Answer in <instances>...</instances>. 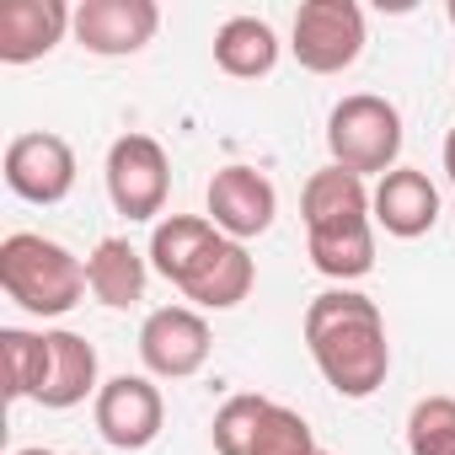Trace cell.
<instances>
[{
	"instance_id": "8fae6325",
	"label": "cell",
	"mask_w": 455,
	"mask_h": 455,
	"mask_svg": "<svg viewBox=\"0 0 455 455\" xmlns=\"http://www.w3.org/2000/svg\"><path fill=\"white\" fill-rule=\"evenodd\" d=\"M370 220L396 242H418V236L434 231V220H439V188L428 182V172L396 166V172H386L370 188Z\"/></svg>"
},
{
	"instance_id": "9a60e30c",
	"label": "cell",
	"mask_w": 455,
	"mask_h": 455,
	"mask_svg": "<svg viewBox=\"0 0 455 455\" xmlns=\"http://www.w3.org/2000/svg\"><path fill=\"white\" fill-rule=\"evenodd\" d=\"M150 258H140L129 247V236H102L86 258V290L108 306V311H129L145 300V284H150Z\"/></svg>"
},
{
	"instance_id": "7c38bea8",
	"label": "cell",
	"mask_w": 455,
	"mask_h": 455,
	"mask_svg": "<svg viewBox=\"0 0 455 455\" xmlns=\"http://www.w3.org/2000/svg\"><path fill=\"white\" fill-rule=\"evenodd\" d=\"M225 242H231V236H220L209 214H161L156 231H150V268L166 284L188 290Z\"/></svg>"
},
{
	"instance_id": "30bf717a",
	"label": "cell",
	"mask_w": 455,
	"mask_h": 455,
	"mask_svg": "<svg viewBox=\"0 0 455 455\" xmlns=\"http://www.w3.org/2000/svg\"><path fill=\"white\" fill-rule=\"evenodd\" d=\"M161 28L156 0H81L76 6V44L97 60H124L140 54Z\"/></svg>"
},
{
	"instance_id": "4316f807",
	"label": "cell",
	"mask_w": 455,
	"mask_h": 455,
	"mask_svg": "<svg viewBox=\"0 0 455 455\" xmlns=\"http://www.w3.org/2000/svg\"><path fill=\"white\" fill-rule=\"evenodd\" d=\"M316 455H332V450H316Z\"/></svg>"
},
{
	"instance_id": "ffe728a7",
	"label": "cell",
	"mask_w": 455,
	"mask_h": 455,
	"mask_svg": "<svg viewBox=\"0 0 455 455\" xmlns=\"http://www.w3.org/2000/svg\"><path fill=\"white\" fill-rule=\"evenodd\" d=\"M306 247H311V268L348 290L354 279H364L375 268V225H354V231H332V236H306Z\"/></svg>"
},
{
	"instance_id": "cb8c5ba5",
	"label": "cell",
	"mask_w": 455,
	"mask_h": 455,
	"mask_svg": "<svg viewBox=\"0 0 455 455\" xmlns=\"http://www.w3.org/2000/svg\"><path fill=\"white\" fill-rule=\"evenodd\" d=\"M444 177H450V188H455V124H450V134H444Z\"/></svg>"
},
{
	"instance_id": "44dd1931",
	"label": "cell",
	"mask_w": 455,
	"mask_h": 455,
	"mask_svg": "<svg viewBox=\"0 0 455 455\" xmlns=\"http://www.w3.org/2000/svg\"><path fill=\"white\" fill-rule=\"evenodd\" d=\"M263 412H268V396H258V391H236V396H225V402H220V412H214V423H209L214 455H252V450H258Z\"/></svg>"
},
{
	"instance_id": "ac0fdd59",
	"label": "cell",
	"mask_w": 455,
	"mask_h": 455,
	"mask_svg": "<svg viewBox=\"0 0 455 455\" xmlns=\"http://www.w3.org/2000/svg\"><path fill=\"white\" fill-rule=\"evenodd\" d=\"M252 284H258V263H252V252H247L242 242H225L182 295L193 300V311H236V306L252 295Z\"/></svg>"
},
{
	"instance_id": "603a6c76",
	"label": "cell",
	"mask_w": 455,
	"mask_h": 455,
	"mask_svg": "<svg viewBox=\"0 0 455 455\" xmlns=\"http://www.w3.org/2000/svg\"><path fill=\"white\" fill-rule=\"evenodd\" d=\"M316 450H322V444H316L311 423H306L295 407L268 402L263 428H258V450H252V455H316Z\"/></svg>"
},
{
	"instance_id": "5b68a950",
	"label": "cell",
	"mask_w": 455,
	"mask_h": 455,
	"mask_svg": "<svg viewBox=\"0 0 455 455\" xmlns=\"http://www.w3.org/2000/svg\"><path fill=\"white\" fill-rule=\"evenodd\" d=\"M290 54L311 76H343L364 54V12L354 0H306L295 12Z\"/></svg>"
},
{
	"instance_id": "6da1fadb",
	"label": "cell",
	"mask_w": 455,
	"mask_h": 455,
	"mask_svg": "<svg viewBox=\"0 0 455 455\" xmlns=\"http://www.w3.org/2000/svg\"><path fill=\"white\" fill-rule=\"evenodd\" d=\"M306 348H311L322 380L348 402L375 396L391 375L386 316L359 290H322L306 306Z\"/></svg>"
},
{
	"instance_id": "9c48e42d",
	"label": "cell",
	"mask_w": 455,
	"mask_h": 455,
	"mask_svg": "<svg viewBox=\"0 0 455 455\" xmlns=\"http://www.w3.org/2000/svg\"><path fill=\"white\" fill-rule=\"evenodd\" d=\"M204 204H209L214 231L231 236V242H242V247L252 236H263L268 225H274V214H279V193H274V182L258 166H220L209 177Z\"/></svg>"
},
{
	"instance_id": "5bb4252c",
	"label": "cell",
	"mask_w": 455,
	"mask_h": 455,
	"mask_svg": "<svg viewBox=\"0 0 455 455\" xmlns=\"http://www.w3.org/2000/svg\"><path fill=\"white\" fill-rule=\"evenodd\" d=\"M300 220H306V236H332V231H354V225H375L364 177H354L343 166L311 172V182L300 193Z\"/></svg>"
},
{
	"instance_id": "d6986e66",
	"label": "cell",
	"mask_w": 455,
	"mask_h": 455,
	"mask_svg": "<svg viewBox=\"0 0 455 455\" xmlns=\"http://www.w3.org/2000/svg\"><path fill=\"white\" fill-rule=\"evenodd\" d=\"M0 370H6V396L12 402H38L49 380V332L28 327H0Z\"/></svg>"
},
{
	"instance_id": "484cf974",
	"label": "cell",
	"mask_w": 455,
	"mask_h": 455,
	"mask_svg": "<svg viewBox=\"0 0 455 455\" xmlns=\"http://www.w3.org/2000/svg\"><path fill=\"white\" fill-rule=\"evenodd\" d=\"M444 17H450V28H455V0H450V6H444Z\"/></svg>"
},
{
	"instance_id": "8992f818",
	"label": "cell",
	"mask_w": 455,
	"mask_h": 455,
	"mask_svg": "<svg viewBox=\"0 0 455 455\" xmlns=\"http://www.w3.org/2000/svg\"><path fill=\"white\" fill-rule=\"evenodd\" d=\"M214 332L193 306H156L140 327V364L150 380H193L209 364Z\"/></svg>"
},
{
	"instance_id": "d4e9b609",
	"label": "cell",
	"mask_w": 455,
	"mask_h": 455,
	"mask_svg": "<svg viewBox=\"0 0 455 455\" xmlns=\"http://www.w3.org/2000/svg\"><path fill=\"white\" fill-rule=\"evenodd\" d=\"M12 455H54L49 444H28V450H12Z\"/></svg>"
},
{
	"instance_id": "4fadbf2b",
	"label": "cell",
	"mask_w": 455,
	"mask_h": 455,
	"mask_svg": "<svg viewBox=\"0 0 455 455\" xmlns=\"http://www.w3.org/2000/svg\"><path fill=\"white\" fill-rule=\"evenodd\" d=\"M76 12L65 0H0V65H33L65 44Z\"/></svg>"
},
{
	"instance_id": "7a4b0ae2",
	"label": "cell",
	"mask_w": 455,
	"mask_h": 455,
	"mask_svg": "<svg viewBox=\"0 0 455 455\" xmlns=\"http://www.w3.org/2000/svg\"><path fill=\"white\" fill-rule=\"evenodd\" d=\"M0 290L28 316H65L86 295V263L38 231H12L0 242Z\"/></svg>"
},
{
	"instance_id": "ba28073f",
	"label": "cell",
	"mask_w": 455,
	"mask_h": 455,
	"mask_svg": "<svg viewBox=\"0 0 455 455\" xmlns=\"http://www.w3.org/2000/svg\"><path fill=\"white\" fill-rule=\"evenodd\" d=\"M0 177H6V188L17 198H28V204H65L70 188H76V150H70L65 134H49V129L17 134L6 145Z\"/></svg>"
},
{
	"instance_id": "52a82bcc",
	"label": "cell",
	"mask_w": 455,
	"mask_h": 455,
	"mask_svg": "<svg viewBox=\"0 0 455 455\" xmlns=\"http://www.w3.org/2000/svg\"><path fill=\"white\" fill-rule=\"evenodd\" d=\"M92 418H97V434L113 444V450H150L166 428V402H161V386L150 375H113L102 380L97 402H92Z\"/></svg>"
},
{
	"instance_id": "277c9868",
	"label": "cell",
	"mask_w": 455,
	"mask_h": 455,
	"mask_svg": "<svg viewBox=\"0 0 455 455\" xmlns=\"http://www.w3.org/2000/svg\"><path fill=\"white\" fill-rule=\"evenodd\" d=\"M108 198L124 220H161L166 209V193H172V161L161 150V140L150 134H118L108 145Z\"/></svg>"
},
{
	"instance_id": "e0dca14e",
	"label": "cell",
	"mask_w": 455,
	"mask_h": 455,
	"mask_svg": "<svg viewBox=\"0 0 455 455\" xmlns=\"http://www.w3.org/2000/svg\"><path fill=\"white\" fill-rule=\"evenodd\" d=\"M214 65L225 76H236V81L274 76V65H279V33L263 17H231V22H220V33H214Z\"/></svg>"
},
{
	"instance_id": "2e32d148",
	"label": "cell",
	"mask_w": 455,
	"mask_h": 455,
	"mask_svg": "<svg viewBox=\"0 0 455 455\" xmlns=\"http://www.w3.org/2000/svg\"><path fill=\"white\" fill-rule=\"evenodd\" d=\"M97 391H102L97 348H92L81 332H70V327L49 332V380H44L38 402L54 407V412H70V407H81V402L97 396Z\"/></svg>"
},
{
	"instance_id": "3957f363",
	"label": "cell",
	"mask_w": 455,
	"mask_h": 455,
	"mask_svg": "<svg viewBox=\"0 0 455 455\" xmlns=\"http://www.w3.org/2000/svg\"><path fill=\"white\" fill-rule=\"evenodd\" d=\"M327 150L332 166L354 172V177H386L396 172L402 156V113L396 102L375 97V92H354L327 113Z\"/></svg>"
},
{
	"instance_id": "7402d4cb",
	"label": "cell",
	"mask_w": 455,
	"mask_h": 455,
	"mask_svg": "<svg viewBox=\"0 0 455 455\" xmlns=\"http://www.w3.org/2000/svg\"><path fill=\"white\" fill-rule=\"evenodd\" d=\"M412 455H455V396H423L407 412Z\"/></svg>"
}]
</instances>
